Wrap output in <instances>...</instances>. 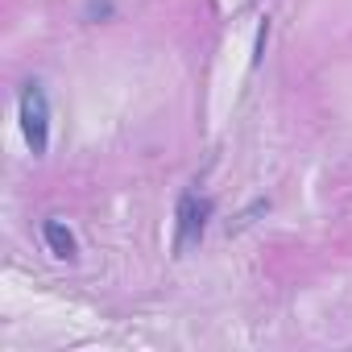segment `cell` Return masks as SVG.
Returning a JSON list of instances; mask_svg holds the SVG:
<instances>
[{
	"mask_svg": "<svg viewBox=\"0 0 352 352\" xmlns=\"http://www.w3.org/2000/svg\"><path fill=\"white\" fill-rule=\"evenodd\" d=\"M87 13H91V17H108L112 5H108V0H87Z\"/></svg>",
	"mask_w": 352,
	"mask_h": 352,
	"instance_id": "4",
	"label": "cell"
},
{
	"mask_svg": "<svg viewBox=\"0 0 352 352\" xmlns=\"http://www.w3.org/2000/svg\"><path fill=\"white\" fill-rule=\"evenodd\" d=\"M42 236H46V245H50V253H54V257H63V261H71V257H75V236H71V228H63L58 220H46Z\"/></svg>",
	"mask_w": 352,
	"mask_h": 352,
	"instance_id": "3",
	"label": "cell"
},
{
	"mask_svg": "<svg viewBox=\"0 0 352 352\" xmlns=\"http://www.w3.org/2000/svg\"><path fill=\"white\" fill-rule=\"evenodd\" d=\"M208 216H212V204H208V199L183 195V199H179V232H174V249L187 253L191 245H199L204 232H208Z\"/></svg>",
	"mask_w": 352,
	"mask_h": 352,
	"instance_id": "2",
	"label": "cell"
},
{
	"mask_svg": "<svg viewBox=\"0 0 352 352\" xmlns=\"http://www.w3.org/2000/svg\"><path fill=\"white\" fill-rule=\"evenodd\" d=\"M21 133H25V145L34 149V157H42L50 145V104L38 83H25V91H21Z\"/></svg>",
	"mask_w": 352,
	"mask_h": 352,
	"instance_id": "1",
	"label": "cell"
}]
</instances>
